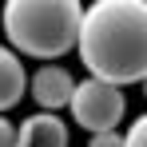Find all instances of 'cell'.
<instances>
[{
  "label": "cell",
  "mask_w": 147,
  "mask_h": 147,
  "mask_svg": "<svg viewBox=\"0 0 147 147\" xmlns=\"http://www.w3.org/2000/svg\"><path fill=\"white\" fill-rule=\"evenodd\" d=\"M80 64L103 84H143L147 80V0H96L84 8Z\"/></svg>",
  "instance_id": "cell-1"
},
{
  "label": "cell",
  "mask_w": 147,
  "mask_h": 147,
  "mask_svg": "<svg viewBox=\"0 0 147 147\" xmlns=\"http://www.w3.org/2000/svg\"><path fill=\"white\" fill-rule=\"evenodd\" d=\"M84 8L88 4L80 0H8L0 8V28L12 40V52L52 64L80 44Z\"/></svg>",
  "instance_id": "cell-2"
},
{
  "label": "cell",
  "mask_w": 147,
  "mask_h": 147,
  "mask_svg": "<svg viewBox=\"0 0 147 147\" xmlns=\"http://www.w3.org/2000/svg\"><path fill=\"white\" fill-rule=\"evenodd\" d=\"M68 111H72L76 127H84V131H92V135H107V131H115L123 123L127 99H123V88L88 76V80L76 84V96H72V103H68Z\"/></svg>",
  "instance_id": "cell-3"
},
{
  "label": "cell",
  "mask_w": 147,
  "mask_h": 147,
  "mask_svg": "<svg viewBox=\"0 0 147 147\" xmlns=\"http://www.w3.org/2000/svg\"><path fill=\"white\" fill-rule=\"evenodd\" d=\"M76 80L68 68H60V64H40L36 72H32V80H28V96H32V103H40V111H60V107H68L76 96Z\"/></svg>",
  "instance_id": "cell-4"
},
{
  "label": "cell",
  "mask_w": 147,
  "mask_h": 147,
  "mask_svg": "<svg viewBox=\"0 0 147 147\" xmlns=\"http://www.w3.org/2000/svg\"><path fill=\"white\" fill-rule=\"evenodd\" d=\"M16 131H20V147H68V123L52 111L28 115Z\"/></svg>",
  "instance_id": "cell-5"
},
{
  "label": "cell",
  "mask_w": 147,
  "mask_h": 147,
  "mask_svg": "<svg viewBox=\"0 0 147 147\" xmlns=\"http://www.w3.org/2000/svg\"><path fill=\"white\" fill-rule=\"evenodd\" d=\"M28 92V72L20 64V56L12 52V44H0V115L12 111Z\"/></svg>",
  "instance_id": "cell-6"
},
{
  "label": "cell",
  "mask_w": 147,
  "mask_h": 147,
  "mask_svg": "<svg viewBox=\"0 0 147 147\" xmlns=\"http://www.w3.org/2000/svg\"><path fill=\"white\" fill-rule=\"evenodd\" d=\"M123 139H127V147H147V111H143V115H135V119L127 123Z\"/></svg>",
  "instance_id": "cell-7"
},
{
  "label": "cell",
  "mask_w": 147,
  "mask_h": 147,
  "mask_svg": "<svg viewBox=\"0 0 147 147\" xmlns=\"http://www.w3.org/2000/svg\"><path fill=\"white\" fill-rule=\"evenodd\" d=\"M0 147H20V131L8 123V115H0Z\"/></svg>",
  "instance_id": "cell-8"
},
{
  "label": "cell",
  "mask_w": 147,
  "mask_h": 147,
  "mask_svg": "<svg viewBox=\"0 0 147 147\" xmlns=\"http://www.w3.org/2000/svg\"><path fill=\"white\" fill-rule=\"evenodd\" d=\"M88 147H127V139H123L119 131H107V135H92Z\"/></svg>",
  "instance_id": "cell-9"
},
{
  "label": "cell",
  "mask_w": 147,
  "mask_h": 147,
  "mask_svg": "<svg viewBox=\"0 0 147 147\" xmlns=\"http://www.w3.org/2000/svg\"><path fill=\"white\" fill-rule=\"evenodd\" d=\"M143 99H147V80H143Z\"/></svg>",
  "instance_id": "cell-10"
}]
</instances>
